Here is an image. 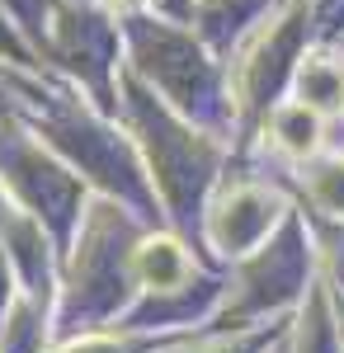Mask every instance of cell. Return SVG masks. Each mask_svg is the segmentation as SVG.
I'll list each match as a JSON object with an SVG mask.
<instances>
[{
  "instance_id": "1",
  "label": "cell",
  "mask_w": 344,
  "mask_h": 353,
  "mask_svg": "<svg viewBox=\"0 0 344 353\" xmlns=\"http://www.w3.org/2000/svg\"><path fill=\"white\" fill-rule=\"evenodd\" d=\"M292 217V203L274 184H250V179H231L212 193V203L198 217V236H203V254L217 269H231L236 259L255 254L265 241L278 236V226Z\"/></svg>"
},
{
  "instance_id": "2",
  "label": "cell",
  "mask_w": 344,
  "mask_h": 353,
  "mask_svg": "<svg viewBox=\"0 0 344 353\" xmlns=\"http://www.w3.org/2000/svg\"><path fill=\"white\" fill-rule=\"evenodd\" d=\"M274 146L288 161H307L321 146V118L312 104H283L274 109Z\"/></svg>"
}]
</instances>
